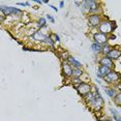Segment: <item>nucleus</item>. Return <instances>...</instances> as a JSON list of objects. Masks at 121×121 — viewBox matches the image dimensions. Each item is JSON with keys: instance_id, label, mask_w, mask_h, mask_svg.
<instances>
[{"instance_id": "5701e85b", "label": "nucleus", "mask_w": 121, "mask_h": 121, "mask_svg": "<svg viewBox=\"0 0 121 121\" xmlns=\"http://www.w3.org/2000/svg\"><path fill=\"white\" fill-rule=\"evenodd\" d=\"M114 103L117 104V106L121 107V92L117 93V95L114 97Z\"/></svg>"}, {"instance_id": "423d86ee", "label": "nucleus", "mask_w": 121, "mask_h": 121, "mask_svg": "<svg viewBox=\"0 0 121 121\" xmlns=\"http://www.w3.org/2000/svg\"><path fill=\"white\" fill-rule=\"evenodd\" d=\"M73 66L68 63L67 61H62L61 62V70L62 75L65 78H73Z\"/></svg>"}, {"instance_id": "4be33fe9", "label": "nucleus", "mask_w": 121, "mask_h": 121, "mask_svg": "<svg viewBox=\"0 0 121 121\" xmlns=\"http://www.w3.org/2000/svg\"><path fill=\"white\" fill-rule=\"evenodd\" d=\"M37 26H38V28H43V27H46L47 26V20L45 18H40L39 20H38V23H37Z\"/></svg>"}, {"instance_id": "c85d7f7f", "label": "nucleus", "mask_w": 121, "mask_h": 121, "mask_svg": "<svg viewBox=\"0 0 121 121\" xmlns=\"http://www.w3.org/2000/svg\"><path fill=\"white\" fill-rule=\"evenodd\" d=\"M50 7H52V9H53L55 12H57V10H58V9H57V7H56V6H54V5H50Z\"/></svg>"}, {"instance_id": "a211bd4d", "label": "nucleus", "mask_w": 121, "mask_h": 121, "mask_svg": "<svg viewBox=\"0 0 121 121\" xmlns=\"http://www.w3.org/2000/svg\"><path fill=\"white\" fill-rule=\"evenodd\" d=\"M91 49L94 53H101V51H103V46L98 45V43H93L91 45Z\"/></svg>"}, {"instance_id": "aec40b11", "label": "nucleus", "mask_w": 121, "mask_h": 121, "mask_svg": "<svg viewBox=\"0 0 121 121\" xmlns=\"http://www.w3.org/2000/svg\"><path fill=\"white\" fill-rule=\"evenodd\" d=\"M110 111H111L112 113V115H113V118L115 119V121H121V116L119 115V113H118L116 110H114V109H110Z\"/></svg>"}, {"instance_id": "f8f14e48", "label": "nucleus", "mask_w": 121, "mask_h": 121, "mask_svg": "<svg viewBox=\"0 0 121 121\" xmlns=\"http://www.w3.org/2000/svg\"><path fill=\"white\" fill-rule=\"evenodd\" d=\"M107 57H109L111 60H117L119 57H121V49H115V48H113L112 49V51L110 52V53L107 55Z\"/></svg>"}, {"instance_id": "2eb2a0df", "label": "nucleus", "mask_w": 121, "mask_h": 121, "mask_svg": "<svg viewBox=\"0 0 121 121\" xmlns=\"http://www.w3.org/2000/svg\"><path fill=\"white\" fill-rule=\"evenodd\" d=\"M67 62L69 63V64H70L73 67H76V68H82L81 62H79L78 60H77L75 57H73V56H69V57H68Z\"/></svg>"}, {"instance_id": "7c9ffc66", "label": "nucleus", "mask_w": 121, "mask_h": 121, "mask_svg": "<svg viewBox=\"0 0 121 121\" xmlns=\"http://www.w3.org/2000/svg\"><path fill=\"white\" fill-rule=\"evenodd\" d=\"M104 121H112V120H111V119H108V118H107V119H104Z\"/></svg>"}, {"instance_id": "bb28decb", "label": "nucleus", "mask_w": 121, "mask_h": 121, "mask_svg": "<svg viewBox=\"0 0 121 121\" xmlns=\"http://www.w3.org/2000/svg\"><path fill=\"white\" fill-rule=\"evenodd\" d=\"M18 4L19 5H22V6H26V2H18Z\"/></svg>"}, {"instance_id": "4468645a", "label": "nucleus", "mask_w": 121, "mask_h": 121, "mask_svg": "<svg viewBox=\"0 0 121 121\" xmlns=\"http://www.w3.org/2000/svg\"><path fill=\"white\" fill-rule=\"evenodd\" d=\"M84 100H85V103H86L88 106H90L93 101L95 100V98H96V95H95V93H93L92 91L90 92V93H88V94H86L84 96Z\"/></svg>"}, {"instance_id": "f257e3e1", "label": "nucleus", "mask_w": 121, "mask_h": 121, "mask_svg": "<svg viewBox=\"0 0 121 121\" xmlns=\"http://www.w3.org/2000/svg\"><path fill=\"white\" fill-rule=\"evenodd\" d=\"M115 24H116L115 22L110 21L109 19H104V20L101 21L100 25L98 26V32H101V33H104L106 35L111 34L114 31V29L116 28Z\"/></svg>"}, {"instance_id": "20e7f679", "label": "nucleus", "mask_w": 121, "mask_h": 121, "mask_svg": "<svg viewBox=\"0 0 121 121\" xmlns=\"http://www.w3.org/2000/svg\"><path fill=\"white\" fill-rule=\"evenodd\" d=\"M101 21H103L101 16L98 15V13H92V15L88 16V23H89V26L92 27V28H98Z\"/></svg>"}, {"instance_id": "412c9836", "label": "nucleus", "mask_w": 121, "mask_h": 121, "mask_svg": "<svg viewBox=\"0 0 121 121\" xmlns=\"http://www.w3.org/2000/svg\"><path fill=\"white\" fill-rule=\"evenodd\" d=\"M43 43H45L46 46H48V47H51L52 49H54V42H53V39L51 38V36L50 35H48V37L46 38V40L43 42Z\"/></svg>"}, {"instance_id": "dca6fc26", "label": "nucleus", "mask_w": 121, "mask_h": 121, "mask_svg": "<svg viewBox=\"0 0 121 121\" xmlns=\"http://www.w3.org/2000/svg\"><path fill=\"white\" fill-rule=\"evenodd\" d=\"M83 73H83V69H82V68H76V67L73 68V78H75V79L82 78Z\"/></svg>"}, {"instance_id": "f03ea898", "label": "nucleus", "mask_w": 121, "mask_h": 121, "mask_svg": "<svg viewBox=\"0 0 121 121\" xmlns=\"http://www.w3.org/2000/svg\"><path fill=\"white\" fill-rule=\"evenodd\" d=\"M0 12H1L2 15H4L5 17H9V16L15 15V16H21L23 15V10L17 9V7H13V6H4V5H1L0 6Z\"/></svg>"}, {"instance_id": "ddd939ff", "label": "nucleus", "mask_w": 121, "mask_h": 121, "mask_svg": "<svg viewBox=\"0 0 121 121\" xmlns=\"http://www.w3.org/2000/svg\"><path fill=\"white\" fill-rule=\"evenodd\" d=\"M112 69L109 67H106V66H103V65H99L98 67V71H97V78H100V79H104L108 73L111 71Z\"/></svg>"}, {"instance_id": "b1692460", "label": "nucleus", "mask_w": 121, "mask_h": 121, "mask_svg": "<svg viewBox=\"0 0 121 121\" xmlns=\"http://www.w3.org/2000/svg\"><path fill=\"white\" fill-rule=\"evenodd\" d=\"M50 36H51L52 39H53L54 43H59L60 42V37L56 33H52V34H50Z\"/></svg>"}, {"instance_id": "a878e982", "label": "nucleus", "mask_w": 121, "mask_h": 121, "mask_svg": "<svg viewBox=\"0 0 121 121\" xmlns=\"http://www.w3.org/2000/svg\"><path fill=\"white\" fill-rule=\"evenodd\" d=\"M116 89L119 90V92H121V82H118L116 84Z\"/></svg>"}, {"instance_id": "c756f323", "label": "nucleus", "mask_w": 121, "mask_h": 121, "mask_svg": "<svg viewBox=\"0 0 121 121\" xmlns=\"http://www.w3.org/2000/svg\"><path fill=\"white\" fill-rule=\"evenodd\" d=\"M35 2H36V3H38V4L43 3V1H42V0H35Z\"/></svg>"}, {"instance_id": "393cba45", "label": "nucleus", "mask_w": 121, "mask_h": 121, "mask_svg": "<svg viewBox=\"0 0 121 121\" xmlns=\"http://www.w3.org/2000/svg\"><path fill=\"white\" fill-rule=\"evenodd\" d=\"M47 20H49V21H50V22H51V23H54V22H55V20H54V18H53V17H52V16H51V15H47Z\"/></svg>"}, {"instance_id": "9b49d317", "label": "nucleus", "mask_w": 121, "mask_h": 121, "mask_svg": "<svg viewBox=\"0 0 121 121\" xmlns=\"http://www.w3.org/2000/svg\"><path fill=\"white\" fill-rule=\"evenodd\" d=\"M99 65H103V66H106V67H109L111 69H113L114 68V61L110 59L109 57L103 56L99 59Z\"/></svg>"}, {"instance_id": "6ab92c4d", "label": "nucleus", "mask_w": 121, "mask_h": 121, "mask_svg": "<svg viewBox=\"0 0 121 121\" xmlns=\"http://www.w3.org/2000/svg\"><path fill=\"white\" fill-rule=\"evenodd\" d=\"M112 47L109 45V43H106V45H104L103 46V51H101V53L104 54V56H107V55H108L110 52L112 51Z\"/></svg>"}, {"instance_id": "7ed1b4c3", "label": "nucleus", "mask_w": 121, "mask_h": 121, "mask_svg": "<svg viewBox=\"0 0 121 121\" xmlns=\"http://www.w3.org/2000/svg\"><path fill=\"white\" fill-rule=\"evenodd\" d=\"M120 79H121V75L118 71L114 70V69H112L108 75L104 78V82H107L108 84H111V85H116L118 82H120Z\"/></svg>"}, {"instance_id": "9d476101", "label": "nucleus", "mask_w": 121, "mask_h": 121, "mask_svg": "<svg viewBox=\"0 0 121 121\" xmlns=\"http://www.w3.org/2000/svg\"><path fill=\"white\" fill-rule=\"evenodd\" d=\"M103 107H104V99H103V98L97 97V96H96L95 100L93 101L91 104H90V108H91V110H92V111H94V112L101 111Z\"/></svg>"}, {"instance_id": "cd10ccee", "label": "nucleus", "mask_w": 121, "mask_h": 121, "mask_svg": "<svg viewBox=\"0 0 121 121\" xmlns=\"http://www.w3.org/2000/svg\"><path fill=\"white\" fill-rule=\"evenodd\" d=\"M59 6H60V7H63V6H64V1H60V2H59Z\"/></svg>"}, {"instance_id": "f3484780", "label": "nucleus", "mask_w": 121, "mask_h": 121, "mask_svg": "<svg viewBox=\"0 0 121 121\" xmlns=\"http://www.w3.org/2000/svg\"><path fill=\"white\" fill-rule=\"evenodd\" d=\"M106 93H107V95L110 96L111 98H114L115 96L117 95V91H116V89H115V88H107V89H106Z\"/></svg>"}, {"instance_id": "39448f33", "label": "nucleus", "mask_w": 121, "mask_h": 121, "mask_svg": "<svg viewBox=\"0 0 121 121\" xmlns=\"http://www.w3.org/2000/svg\"><path fill=\"white\" fill-rule=\"evenodd\" d=\"M93 40H94V43H98V45L104 46V45H106V43H108L109 35H106V34L101 33V32L97 31L93 34Z\"/></svg>"}, {"instance_id": "6e6552de", "label": "nucleus", "mask_w": 121, "mask_h": 121, "mask_svg": "<svg viewBox=\"0 0 121 121\" xmlns=\"http://www.w3.org/2000/svg\"><path fill=\"white\" fill-rule=\"evenodd\" d=\"M85 3L88 6L89 9V13L92 15V13H97L100 10V7H99V3L95 0H86Z\"/></svg>"}, {"instance_id": "1a4fd4ad", "label": "nucleus", "mask_w": 121, "mask_h": 121, "mask_svg": "<svg viewBox=\"0 0 121 121\" xmlns=\"http://www.w3.org/2000/svg\"><path fill=\"white\" fill-rule=\"evenodd\" d=\"M48 37V34H46L42 30H37V31H35L33 34H31V36H30V39H32L33 42H37V43H43L46 40V38Z\"/></svg>"}, {"instance_id": "0eeeda50", "label": "nucleus", "mask_w": 121, "mask_h": 121, "mask_svg": "<svg viewBox=\"0 0 121 121\" xmlns=\"http://www.w3.org/2000/svg\"><path fill=\"white\" fill-rule=\"evenodd\" d=\"M77 91H78L79 95L84 97L86 94H88V93H90L92 91V86H91V84L87 83V82H83V83L77 88Z\"/></svg>"}]
</instances>
